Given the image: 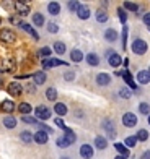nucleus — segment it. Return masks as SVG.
Wrapping results in <instances>:
<instances>
[{
    "label": "nucleus",
    "instance_id": "1",
    "mask_svg": "<svg viewBox=\"0 0 150 159\" xmlns=\"http://www.w3.org/2000/svg\"><path fill=\"white\" fill-rule=\"evenodd\" d=\"M147 49H148V46L144 39H134V42H132V52L134 54L144 55L147 52Z\"/></svg>",
    "mask_w": 150,
    "mask_h": 159
},
{
    "label": "nucleus",
    "instance_id": "2",
    "mask_svg": "<svg viewBox=\"0 0 150 159\" xmlns=\"http://www.w3.org/2000/svg\"><path fill=\"white\" fill-rule=\"evenodd\" d=\"M15 39H17V36L12 30H2L0 31V41L5 42V44H13Z\"/></svg>",
    "mask_w": 150,
    "mask_h": 159
},
{
    "label": "nucleus",
    "instance_id": "3",
    "mask_svg": "<svg viewBox=\"0 0 150 159\" xmlns=\"http://www.w3.org/2000/svg\"><path fill=\"white\" fill-rule=\"evenodd\" d=\"M34 114H36V119H38V120H47L49 117H51V111H49L46 106H39V107H36Z\"/></svg>",
    "mask_w": 150,
    "mask_h": 159
},
{
    "label": "nucleus",
    "instance_id": "4",
    "mask_svg": "<svg viewBox=\"0 0 150 159\" xmlns=\"http://www.w3.org/2000/svg\"><path fill=\"white\" fill-rule=\"evenodd\" d=\"M8 94L10 96H13V98H18V96H21V93H23V88H21V84L20 83H17V81H12L10 84H8Z\"/></svg>",
    "mask_w": 150,
    "mask_h": 159
},
{
    "label": "nucleus",
    "instance_id": "5",
    "mask_svg": "<svg viewBox=\"0 0 150 159\" xmlns=\"http://www.w3.org/2000/svg\"><path fill=\"white\" fill-rule=\"evenodd\" d=\"M123 124L126 125V127H135L137 125V115L135 114H132V112H127V114H124L123 115Z\"/></svg>",
    "mask_w": 150,
    "mask_h": 159
},
{
    "label": "nucleus",
    "instance_id": "6",
    "mask_svg": "<svg viewBox=\"0 0 150 159\" xmlns=\"http://www.w3.org/2000/svg\"><path fill=\"white\" fill-rule=\"evenodd\" d=\"M59 65H67V63L59 59H44L42 60V68H52V67H59Z\"/></svg>",
    "mask_w": 150,
    "mask_h": 159
},
{
    "label": "nucleus",
    "instance_id": "7",
    "mask_svg": "<svg viewBox=\"0 0 150 159\" xmlns=\"http://www.w3.org/2000/svg\"><path fill=\"white\" fill-rule=\"evenodd\" d=\"M80 156H82L83 159H91V157H93V148H91L90 144H82Z\"/></svg>",
    "mask_w": 150,
    "mask_h": 159
},
{
    "label": "nucleus",
    "instance_id": "8",
    "mask_svg": "<svg viewBox=\"0 0 150 159\" xmlns=\"http://www.w3.org/2000/svg\"><path fill=\"white\" fill-rule=\"evenodd\" d=\"M33 140L36 141L38 144H44V143H47L49 136H47V133H46V132H41V130H39V132H36V133L33 135Z\"/></svg>",
    "mask_w": 150,
    "mask_h": 159
},
{
    "label": "nucleus",
    "instance_id": "9",
    "mask_svg": "<svg viewBox=\"0 0 150 159\" xmlns=\"http://www.w3.org/2000/svg\"><path fill=\"white\" fill-rule=\"evenodd\" d=\"M15 10L20 15H28V13H30V5L26 2H15Z\"/></svg>",
    "mask_w": 150,
    "mask_h": 159
},
{
    "label": "nucleus",
    "instance_id": "10",
    "mask_svg": "<svg viewBox=\"0 0 150 159\" xmlns=\"http://www.w3.org/2000/svg\"><path fill=\"white\" fill-rule=\"evenodd\" d=\"M77 15L80 20H88L90 18V8L87 5H80L78 7V10H77Z\"/></svg>",
    "mask_w": 150,
    "mask_h": 159
},
{
    "label": "nucleus",
    "instance_id": "11",
    "mask_svg": "<svg viewBox=\"0 0 150 159\" xmlns=\"http://www.w3.org/2000/svg\"><path fill=\"white\" fill-rule=\"evenodd\" d=\"M137 81L140 84H147L150 81V73H148V70H140L139 73H137Z\"/></svg>",
    "mask_w": 150,
    "mask_h": 159
},
{
    "label": "nucleus",
    "instance_id": "12",
    "mask_svg": "<svg viewBox=\"0 0 150 159\" xmlns=\"http://www.w3.org/2000/svg\"><path fill=\"white\" fill-rule=\"evenodd\" d=\"M123 78H124V81H126V84H129V88L131 89H137V84L134 83V80H132V76H131V73L127 70H123Z\"/></svg>",
    "mask_w": 150,
    "mask_h": 159
},
{
    "label": "nucleus",
    "instance_id": "13",
    "mask_svg": "<svg viewBox=\"0 0 150 159\" xmlns=\"http://www.w3.org/2000/svg\"><path fill=\"white\" fill-rule=\"evenodd\" d=\"M108 63L111 65V67L116 68V67H119V65L123 63V59H121V55H119V54L114 52L113 55H109V57H108Z\"/></svg>",
    "mask_w": 150,
    "mask_h": 159
},
{
    "label": "nucleus",
    "instance_id": "14",
    "mask_svg": "<svg viewBox=\"0 0 150 159\" xmlns=\"http://www.w3.org/2000/svg\"><path fill=\"white\" fill-rule=\"evenodd\" d=\"M0 107H2V111L3 112H7V114H12L13 111H15V102H13V101H3L2 104H0Z\"/></svg>",
    "mask_w": 150,
    "mask_h": 159
},
{
    "label": "nucleus",
    "instance_id": "15",
    "mask_svg": "<svg viewBox=\"0 0 150 159\" xmlns=\"http://www.w3.org/2000/svg\"><path fill=\"white\" fill-rule=\"evenodd\" d=\"M96 83H98L99 86H108V84L111 83V78H109L108 73H99V75L96 76Z\"/></svg>",
    "mask_w": 150,
    "mask_h": 159
},
{
    "label": "nucleus",
    "instance_id": "16",
    "mask_svg": "<svg viewBox=\"0 0 150 159\" xmlns=\"http://www.w3.org/2000/svg\"><path fill=\"white\" fill-rule=\"evenodd\" d=\"M95 146H96V149H106V146H108V140H106L104 136H96L95 138Z\"/></svg>",
    "mask_w": 150,
    "mask_h": 159
},
{
    "label": "nucleus",
    "instance_id": "17",
    "mask_svg": "<svg viewBox=\"0 0 150 159\" xmlns=\"http://www.w3.org/2000/svg\"><path fill=\"white\" fill-rule=\"evenodd\" d=\"M33 80H34V84H44L46 73H44V71H36V73L33 75Z\"/></svg>",
    "mask_w": 150,
    "mask_h": 159
},
{
    "label": "nucleus",
    "instance_id": "18",
    "mask_svg": "<svg viewBox=\"0 0 150 159\" xmlns=\"http://www.w3.org/2000/svg\"><path fill=\"white\" fill-rule=\"evenodd\" d=\"M114 148L118 149V153H119L121 156H124V157L129 156V149H127L126 144H123V143H116V144H114Z\"/></svg>",
    "mask_w": 150,
    "mask_h": 159
},
{
    "label": "nucleus",
    "instance_id": "19",
    "mask_svg": "<svg viewBox=\"0 0 150 159\" xmlns=\"http://www.w3.org/2000/svg\"><path fill=\"white\" fill-rule=\"evenodd\" d=\"M54 112L57 115H65L67 114V106L65 104H62V102H56L54 106Z\"/></svg>",
    "mask_w": 150,
    "mask_h": 159
},
{
    "label": "nucleus",
    "instance_id": "20",
    "mask_svg": "<svg viewBox=\"0 0 150 159\" xmlns=\"http://www.w3.org/2000/svg\"><path fill=\"white\" fill-rule=\"evenodd\" d=\"M47 11L51 13V15H59V11H60V5L57 3V2H51L47 5Z\"/></svg>",
    "mask_w": 150,
    "mask_h": 159
},
{
    "label": "nucleus",
    "instance_id": "21",
    "mask_svg": "<svg viewBox=\"0 0 150 159\" xmlns=\"http://www.w3.org/2000/svg\"><path fill=\"white\" fill-rule=\"evenodd\" d=\"M64 136L67 138V141L72 144V143H75V140H77V136H75V132L74 130H70V128H65L64 130Z\"/></svg>",
    "mask_w": 150,
    "mask_h": 159
},
{
    "label": "nucleus",
    "instance_id": "22",
    "mask_svg": "<svg viewBox=\"0 0 150 159\" xmlns=\"http://www.w3.org/2000/svg\"><path fill=\"white\" fill-rule=\"evenodd\" d=\"M3 70L5 71H15V62H13V59H5L3 60Z\"/></svg>",
    "mask_w": 150,
    "mask_h": 159
},
{
    "label": "nucleus",
    "instance_id": "23",
    "mask_svg": "<svg viewBox=\"0 0 150 159\" xmlns=\"http://www.w3.org/2000/svg\"><path fill=\"white\" fill-rule=\"evenodd\" d=\"M18 111L23 114V115H28V114H31L33 107H31V104H28V102H21V104L18 106Z\"/></svg>",
    "mask_w": 150,
    "mask_h": 159
},
{
    "label": "nucleus",
    "instance_id": "24",
    "mask_svg": "<svg viewBox=\"0 0 150 159\" xmlns=\"http://www.w3.org/2000/svg\"><path fill=\"white\" fill-rule=\"evenodd\" d=\"M104 39L109 41V42H114V41L118 39V33L114 31V30H106L104 31Z\"/></svg>",
    "mask_w": 150,
    "mask_h": 159
},
{
    "label": "nucleus",
    "instance_id": "25",
    "mask_svg": "<svg viewBox=\"0 0 150 159\" xmlns=\"http://www.w3.org/2000/svg\"><path fill=\"white\" fill-rule=\"evenodd\" d=\"M3 125H5L7 128H15V125H17L15 117H12V115H7V117L3 119Z\"/></svg>",
    "mask_w": 150,
    "mask_h": 159
},
{
    "label": "nucleus",
    "instance_id": "26",
    "mask_svg": "<svg viewBox=\"0 0 150 159\" xmlns=\"http://www.w3.org/2000/svg\"><path fill=\"white\" fill-rule=\"evenodd\" d=\"M95 16H96V20L99 21V23H106V21H108V13H106L103 8H99Z\"/></svg>",
    "mask_w": 150,
    "mask_h": 159
},
{
    "label": "nucleus",
    "instance_id": "27",
    "mask_svg": "<svg viewBox=\"0 0 150 159\" xmlns=\"http://www.w3.org/2000/svg\"><path fill=\"white\" fill-rule=\"evenodd\" d=\"M70 59H72L74 62H82V60H83V54H82V50H78V49L72 50V52H70Z\"/></svg>",
    "mask_w": 150,
    "mask_h": 159
},
{
    "label": "nucleus",
    "instance_id": "28",
    "mask_svg": "<svg viewBox=\"0 0 150 159\" xmlns=\"http://www.w3.org/2000/svg\"><path fill=\"white\" fill-rule=\"evenodd\" d=\"M103 127H104L106 132L109 133V138H114V136H116V132H114V127H113V124H111L109 120H106L104 124H103Z\"/></svg>",
    "mask_w": 150,
    "mask_h": 159
},
{
    "label": "nucleus",
    "instance_id": "29",
    "mask_svg": "<svg viewBox=\"0 0 150 159\" xmlns=\"http://www.w3.org/2000/svg\"><path fill=\"white\" fill-rule=\"evenodd\" d=\"M33 25L34 26H42L44 25V16H42L41 13H34L33 15Z\"/></svg>",
    "mask_w": 150,
    "mask_h": 159
},
{
    "label": "nucleus",
    "instance_id": "30",
    "mask_svg": "<svg viewBox=\"0 0 150 159\" xmlns=\"http://www.w3.org/2000/svg\"><path fill=\"white\" fill-rule=\"evenodd\" d=\"M87 62H88V65H91V67H96V65L99 63V59H98L96 54H88L87 55Z\"/></svg>",
    "mask_w": 150,
    "mask_h": 159
},
{
    "label": "nucleus",
    "instance_id": "31",
    "mask_svg": "<svg viewBox=\"0 0 150 159\" xmlns=\"http://www.w3.org/2000/svg\"><path fill=\"white\" fill-rule=\"evenodd\" d=\"M20 26H21V28H23V30H25L26 33H30V34L33 36V38H34V39H39V36H38V33H36V31H34V30H33V28H31L30 25H26V23H21Z\"/></svg>",
    "mask_w": 150,
    "mask_h": 159
},
{
    "label": "nucleus",
    "instance_id": "32",
    "mask_svg": "<svg viewBox=\"0 0 150 159\" xmlns=\"http://www.w3.org/2000/svg\"><path fill=\"white\" fill-rule=\"evenodd\" d=\"M46 98H47L49 101H56V99H57V89H56V88H47Z\"/></svg>",
    "mask_w": 150,
    "mask_h": 159
},
{
    "label": "nucleus",
    "instance_id": "33",
    "mask_svg": "<svg viewBox=\"0 0 150 159\" xmlns=\"http://www.w3.org/2000/svg\"><path fill=\"white\" fill-rule=\"evenodd\" d=\"M21 120H23L25 124H30V125H38V124H39L36 117H30V115H23V117H21Z\"/></svg>",
    "mask_w": 150,
    "mask_h": 159
},
{
    "label": "nucleus",
    "instance_id": "34",
    "mask_svg": "<svg viewBox=\"0 0 150 159\" xmlns=\"http://www.w3.org/2000/svg\"><path fill=\"white\" fill-rule=\"evenodd\" d=\"M54 50L59 55L65 54V44H64V42H56V44H54Z\"/></svg>",
    "mask_w": 150,
    "mask_h": 159
},
{
    "label": "nucleus",
    "instance_id": "35",
    "mask_svg": "<svg viewBox=\"0 0 150 159\" xmlns=\"http://www.w3.org/2000/svg\"><path fill=\"white\" fill-rule=\"evenodd\" d=\"M135 138L140 140V141H147L148 140V132H147V130H139L137 135H135Z\"/></svg>",
    "mask_w": 150,
    "mask_h": 159
},
{
    "label": "nucleus",
    "instance_id": "36",
    "mask_svg": "<svg viewBox=\"0 0 150 159\" xmlns=\"http://www.w3.org/2000/svg\"><path fill=\"white\" fill-rule=\"evenodd\" d=\"M56 143H57V146H59V148H67V146H70V143L67 141L65 136H59Z\"/></svg>",
    "mask_w": 150,
    "mask_h": 159
},
{
    "label": "nucleus",
    "instance_id": "37",
    "mask_svg": "<svg viewBox=\"0 0 150 159\" xmlns=\"http://www.w3.org/2000/svg\"><path fill=\"white\" fill-rule=\"evenodd\" d=\"M20 138H21V141H25V143H31L33 141V135L30 132H21Z\"/></svg>",
    "mask_w": 150,
    "mask_h": 159
},
{
    "label": "nucleus",
    "instance_id": "38",
    "mask_svg": "<svg viewBox=\"0 0 150 159\" xmlns=\"http://www.w3.org/2000/svg\"><path fill=\"white\" fill-rule=\"evenodd\" d=\"M118 16L121 20V23L126 25V21H127V13L124 11V8H118Z\"/></svg>",
    "mask_w": 150,
    "mask_h": 159
},
{
    "label": "nucleus",
    "instance_id": "39",
    "mask_svg": "<svg viewBox=\"0 0 150 159\" xmlns=\"http://www.w3.org/2000/svg\"><path fill=\"white\" fill-rule=\"evenodd\" d=\"M139 111H140L142 114H144V115H148V114H150V106H148L147 102H140Z\"/></svg>",
    "mask_w": 150,
    "mask_h": 159
},
{
    "label": "nucleus",
    "instance_id": "40",
    "mask_svg": "<svg viewBox=\"0 0 150 159\" xmlns=\"http://www.w3.org/2000/svg\"><path fill=\"white\" fill-rule=\"evenodd\" d=\"M124 7L131 11H139V5L134 3V2H124Z\"/></svg>",
    "mask_w": 150,
    "mask_h": 159
},
{
    "label": "nucleus",
    "instance_id": "41",
    "mask_svg": "<svg viewBox=\"0 0 150 159\" xmlns=\"http://www.w3.org/2000/svg\"><path fill=\"white\" fill-rule=\"evenodd\" d=\"M135 143H137V138H135V136H127V138H126V146L134 148Z\"/></svg>",
    "mask_w": 150,
    "mask_h": 159
},
{
    "label": "nucleus",
    "instance_id": "42",
    "mask_svg": "<svg viewBox=\"0 0 150 159\" xmlns=\"http://www.w3.org/2000/svg\"><path fill=\"white\" fill-rule=\"evenodd\" d=\"M119 96L123 98V99H129L131 98V91L127 89V88H121L119 89Z\"/></svg>",
    "mask_w": 150,
    "mask_h": 159
},
{
    "label": "nucleus",
    "instance_id": "43",
    "mask_svg": "<svg viewBox=\"0 0 150 159\" xmlns=\"http://www.w3.org/2000/svg\"><path fill=\"white\" fill-rule=\"evenodd\" d=\"M127 33H129V30H127V26L123 28V47L127 46Z\"/></svg>",
    "mask_w": 150,
    "mask_h": 159
},
{
    "label": "nucleus",
    "instance_id": "44",
    "mask_svg": "<svg viewBox=\"0 0 150 159\" xmlns=\"http://www.w3.org/2000/svg\"><path fill=\"white\" fill-rule=\"evenodd\" d=\"M47 30H49V33L56 34L57 31H59V26H57L56 23H49V25H47Z\"/></svg>",
    "mask_w": 150,
    "mask_h": 159
},
{
    "label": "nucleus",
    "instance_id": "45",
    "mask_svg": "<svg viewBox=\"0 0 150 159\" xmlns=\"http://www.w3.org/2000/svg\"><path fill=\"white\" fill-rule=\"evenodd\" d=\"M38 127H39L41 132H46L47 135H49V133H52V128H51V127H47V125H44V124H38Z\"/></svg>",
    "mask_w": 150,
    "mask_h": 159
},
{
    "label": "nucleus",
    "instance_id": "46",
    "mask_svg": "<svg viewBox=\"0 0 150 159\" xmlns=\"http://www.w3.org/2000/svg\"><path fill=\"white\" fill-rule=\"evenodd\" d=\"M39 55H44V57H47V59H49V55H51V49H49V47H42L39 50Z\"/></svg>",
    "mask_w": 150,
    "mask_h": 159
},
{
    "label": "nucleus",
    "instance_id": "47",
    "mask_svg": "<svg viewBox=\"0 0 150 159\" xmlns=\"http://www.w3.org/2000/svg\"><path fill=\"white\" fill-rule=\"evenodd\" d=\"M67 7H69V10H78V7H80V3H78V2H69L67 3Z\"/></svg>",
    "mask_w": 150,
    "mask_h": 159
},
{
    "label": "nucleus",
    "instance_id": "48",
    "mask_svg": "<svg viewBox=\"0 0 150 159\" xmlns=\"http://www.w3.org/2000/svg\"><path fill=\"white\" fill-rule=\"evenodd\" d=\"M54 124H56L57 127H59V128H62V130H65V128H67V127H65V124H64V120H62V119H56V120H54Z\"/></svg>",
    "mask_w": 150,
    "mask_h": 159
},
{
    "label": "nucleus",
    "instance_id": "49",
    "mask_svg": "<svg viewBox=\"0 0 150 159\" xmlns=\"http://www.w3.org/2000/svg\"><path fill=\"white\" fill-rule=\"evenodd\" d=\"M142 20H144V23L150 28V13H145V15H144V18H142Z\"/></svg>",
    "mask_w": 150,
    "mask_h": 159
},
{
    "label": "nucleus",
    "instance_id": "50",
    "mask_svg": "<svg viewBox=\"0 0 150 159\" xmlns=\"http://www.w3.org/2000/svg\"><path fill=\"white\" fill-rule=\"evenodd\" d=\"M10 23H13V25H21V21H20L17 16H12V18H10Z\"/></svg>",
    "mask_w": 150,
    "mask_h": 159
},
{
    "label": "nucleus",
    "instance_id": "51",
    "mask_svg": "<svg viewBox=\"0 0 150 159\" xmlns=\"http://www.w3.org/2000/svg\"><path fill=\"white\" fill-rule=\"evenodd\" d=\"M74 71H69V73H65V75H64V78H65V80H74Z\"/></svg>",
    "mask_w": 150,
    "mask_h": 159
},
{
    "label": "nucleus",
    "instance_id": "52",
    "mask_svg": "<svg viewBox=\"0 0 150 159\" xmlns=\"http://www.w3.org/2000/svg\"><path fill=\"white\" fill-rule=\"evenodd\" d=\"M142 159H150V151H145V153L142 154Z\"/></svg>",
    "mask_w": 150,
    "mask_h": 159
},
{
    "label": "nucleus",
    "instance_id": "53",
    "mask_svg": "<svg viewBox=\"0 0 150 159\" xmlns=\"http://www.w3.org/2000/svg\"><path fill=\"white\" fill-rule=\"evenodd\" d=\"M114 159H127V157H124V156H121V154H119V156H116Z\"/></svg>",
    "mask_w": 150,
    "mask_h": 159
},
{
    "label": "nucleus",
    "instance_id": "54",
    "mask_svg": "<svg viewBox=\"0 0 150 159\" xmlns=\"http://www.w3.org/2000/svg\"><path fill=\"white\" fill-rule=\"evenodd\" d=\"M0 88H2V78H0Z\"/></svg>",
    "mask_w": 150,
    "mask_h": 159
},
{
    "label": "nucleus",
    "instance_id": "55",
    "mask_svg": "<svg viewBox=\"0 0 150 159\" xmlns=\"http://www.w3.org/2000/svg\"><path fill=\"white\" fill-rule=\"evenodd\" d=\"M148 124H150V115H148Z\"/></svg>",
    "mask_w": 150,
    "mask_h": 159
},
{
    "label": "nucleus",
    "instance_id": "56",
    "mask_svg": "<svg viewBox=\"0 0 150 159\" xmlns=\"http://www.w3.org/2000/svg\"><path fill=\"white\" fill-rule=\"evenodd\" d=\"M0 25H2V18H0Z\"/></svg>",
    "mask_w": 150,
    "mask_h": 159
},
{
    "label": "nucleus",
    "instance_id": "57",
    "mask_svg": "<svg viewBox=\"0 0 150 159\" xmlns=\"http://www.w3.org/2000/svg\"><path fill=\"white\" fill-rule=\"evenodd\" d=\"M148 73H150V67H148Z\"/></svg>",
    "mask_w": 150,
    "mask_h": 159
},
{
    "label": "nucleus",
    "instance_id": "58",
    "mask_svg": "<svg viewBox=\"0 0 150 159\" xmlns=\"http://www.w3.org/2000/svg\"><path fill=\"white\" fill-rule=\"evenodd\" d=\"M148 30H150V28H148Z\"/></svg>",
    "mask_w": 150,
    "mask_h": 159
}]
</instances>
